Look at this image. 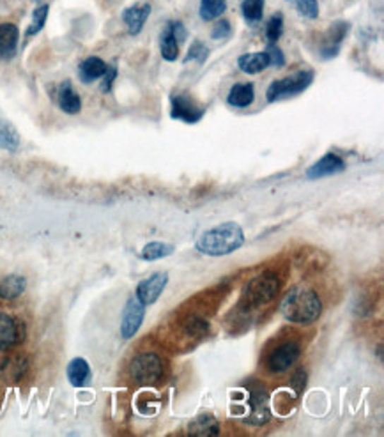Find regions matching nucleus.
<instances>
[{
	"label": "nucleus",
	"instance_id": "nucleus-1",
	"mask_svg": "<svg viewBox=\"0 0 384 437\" xmlns=\"http://www.w3.org/2000/svg\"><path fill=\"white\" fill-rule=\"evenodd\" d=\"M244 244V232L237 223L225 222L208 229L195 243L197 251L208 257H225Z\"/></svg>",
	"mask_w": 384,
	"mask_h": 437
},
{
	"label": "nucleus",
	"instance_id": "nucleus-2",
	"mask_svg": "<svg viewBox=\"0 0 384 437\" xmlns=\"http://www.w3.org/2000/svg\"><path fill=\"white\" fill-rule=\"evenodd\" d=\"M280 312L289 323L306 326V324L316 323L320 317L323 301L316 290L308 289V287H296L284 298Z\"/></svg>",
	"mask_w": 384,
	"mask_h": 437
},
{
	"label": "nucleus",
	"instance_id": "nucleus-3",
	"mask_svg": "<svg viewBox=\"0 0 384 437\" xmlns=\"http://www.w3.org/2000/svg\"><path fill=\"white\" fill-rule=\"evenodd\" d=\"M280 278L275 273H263V275L255 276L253 280L244 285L243 294H241V309L248 310L260 309L273 301L280 292Z\"/></svg>",
	"mask_w": 384,
	"mask_h": 437
},
{
	"label": "nucleus",
	"instance_id": "nucleus-4",
	"mask_svg": "<svg viewBox=\"0 0 384 437\" xmlns=\"http://www.w3.org/2000/svg\"><path fill=\"white\" fill-rule=\"evenodd\" d=\"M128 372L138 386H158L165 379V361L156 352H138L130 361Z\"/></svg>",
	"mask_w": 384,
	"mask_h": 437
},
{
	"label": "nucleus",
	"instance_id": "nucleus-5",
	"mask_svg": "<svg viewBox=\"0 0 384 437\" xmlns=\"http://www.w3.org/2000/svg\"><path fill=\"white\" fill-rule=\"evenodd\" d=\"M313 82V71L312 69H303V71H296L294 75L285 76V78L275 80L270 87H268L266 97L270 103L280 101L284 97H294L298 94L305 92Z\"/></svg>",
	"mask_w": 384,
	"mask_h": 437
},
{
	"label": "nucleus",
	"instance_id": "nucleus-6",
	"mask_svg": "<svg viewBox=\"0 0 384 437\" xmlns=\"http://www.w3.org/2000/svg\"><path fill=\"white\" fill-rule=\"evenodd\" d=\"M301 356V345L296 340H287L278 344L277 347H273L270 351V354L266 356V369L271 373H285L287 370H291L294 366V363L298 361V358Z\"/></svg>",
	"mask_w": 384,
	"mask_h": 437
},
{
	"label": "nucleus",
	"instance_id": "nucleus-7",
	"mask_svg": "<svg viewBox=\"0 0 384 437\" xmlns=\"http://www.w3.org/2000/svg\"><path fill=\"white\" fill-rule=\"evenodd\" d=\"M145 317V305L138 301L137 296H131L122 310L121 319V337L122 340H131L140 330Z\"/></svg>",
	"mask_w": 384,
	"mask_h": 437
},
{
	"label": "nucleus",
	"instance_id": "nucleus-8",
	"mask_svg": "<svg viewBox=\"0 0 384 437\" xmlns=\"http://www.w3.org/2000/svg\"><path fill=\"white\" fill-rule=\"evenodd\" d=\"M248 405H250V416L244 421L253 426L266 425L270 421V395L263 386H255L248 391Z\"/></svg>",
	"mask_w": 384,
	"mask_h": 437
},
{
	"label": "nucleus",
	"instance_id": "nucleus-9",
	"mask_svg": "<svg viewBox=\"0 0 384 437\" xmlns=\"http://www.w3.org/2000/svg\"><path fill=\"white\" fill-rule=\"evenodd\" d=\"M205 110L195 103L188 94H174L170 97V115L172 119L183 121L186 124H197L204 117Z\"/></svg>",
	"mask_w": 384,
	"mask_h": 437
},
{
	"label": "nucleus",
	"instance_id": "nucleus-10",
	"mask_svg": "<svg viewBox=\"0 0 384 437\" xmlns=\"http://www.w3.org/2000/svg\"><path fill=\"white\" fill-rule=\"evenodd\" d=\"M167 283H169V273L158 271L138 283L135 296H137L138 301L144 303L145 306H151L162 298L163 290L167 289Z\"/></svg>",
	"mask_w": 384,
	"mask_h": 437
},
{
	"label": "nucleus",
	"instance_id": "nucleus-11",
	"mask_svg": "<svg viewBox=\"0 0 384 437\" xmlns=\"http://www.w3.org/2000/svg\"><path fill=\"white\" fill-rule=\"evenodd\" d=\"M25 337L23 324L15 316L0 312V351H11Z\"/></svg>",
	"mask_w": 384,
	"mask_h": 437
},
{
	"label": "nucleus",
	"instance_id": "nucleus-12",
	"mask_svg": "<svg viewBox=\"0 0 384 437\" xmlns=\"http://www.w3.org/2000/svg\"><path fill=\"white\" fill-rule=\"evenodd\" d=\"M345 170V162L335 152H326L319 162L313 163L308 170H306V179L308 181H319L324 177L337 176Z\"/></svg>",
	"mask_w": 384,
	"mask_h": 437
},
{
	"label": "nucleus",
	"instance_id": "nucleus-13",
	"mask_svg": "<svg viewBox=\"0 0 384 437\" xmlns=\"http://www.w3.org/2000/svg\"><path fill=\"white\" fill-rule=\"evenodd\" d=\"M349 29H351V25H349L347 22H337L330 27V30H328L326 36H324L323 44H320V55H323L324 59L337 57L342 43H344V40L347 37Z\"/></svg>",
	"mask_w": 384,
	"mask_h": 437
},
{
	"label": "nucleus",
	"instance_id": "nucleus-14",
	"mask_svg": "<svg viewBox=\"0 0 384 437\" xmlns=\"http://www.w3.org/2000/svg\"><path fill=\"white\" fill-rule=\"evenodd\" d=\"M20 32L15 23H2L0 25V59L9 61L18 50Z\"/></svg>",
	"mask_w": 384,
	"mask_h": 437
},
{
	"label": "nucleus",
	"instance_id": "nucleus-15",
	"mask_svg": "<svg viewBox=\"0 0 384 437\" xmlns=\"http://www.w3.org/2000/svg\"><path fill=\"white\" fill-rule=\"evenodd\" d=\"M27 280L20 275H8L0 280V299L15 301L25 292Z\"/></svg>",
	"mask_w": 384,
	"mask_h": 437
},
{
	"label": "nucleus",
	"instance_id": "nucleus-16",
	"mask_svg": "<svg viewBox=\"0 0 384 437\" xmlns=\"http://www.w3.org/2000/svg\"><path fill=\"white\" fill-rule=\"evenodd\" d=\"M68 381L71 386L75 388H83L90 383L92 379V372H90V365L83 358H75L69 361L68 370Z\"/></svg>",
	"mask_w": 384,
	"mask_h": 437
},
{
	"label": "nucleus",
	"instance_id": "nucleus-17",
	"mask_svg": "<svg viewBox=\"0 0 384 437\" xmlns=\"http://www.w3.org/2000/svg\"><path fill=\"white\" fill-rule=\"evenodd\" d=\"M188 432L193 433V436H218L220 433V421L209 412H202L197 418L191 419L190 425H188Z\"/></svg>",
	"mask_w": 384,
	"mask_h": 437
},
{
	"label": "nucleus",
	"instance_id": "nucleus-18",
	"mask_svg": "<svg viewBox=\"0 0 384 437\" xmlns=\"http://www.w3.org/2000/svg\"><path fill=\"white\" fill-rule=\"evenodd\" d=\"M149 15H151V6L149 4L133 6V8H128L122 13V20H124V23L128 25L131 34H138L144 29Z\"/></svg>",
	"mask_w": 384,
	"mask_h": 437
},
{
	"label": "nucleus",
	"instance_id": "nucleus-19",
	"mask_svg": "<svg viewBox=\"0 0 384 437\" xmlns=\"http://www.w3.org/2000/svg\"><path fill=\"white\" fill-rule=\"evenodd\" d=\"M237 66L246 75H257L270 66V57L266 52H255V54H244L237 59Z\"/></svg>",
	"mask_w": 384,
	"mask_h": 437
},
{
	"label": "nucleus",
	"instance_id": "nucleus-20",
	"mask_svg": "<svg viewBox=\"0 0 384 437\" xmlns=\"http://www.w3.org/2000/svg\"><path fill=\"white\" fill-rule=\"evenodd\" d=\"M107 62L101 61L100 57H87L85 61L80 64L78 76L83 83H92L96 80L103 78V75L107 73Z\"/></svg>",
	"mask_w": 384,
	"mask_h": 437
},
{
	"label": "nucleus",
	"instance_id": "nucleus-21",
	"mask_svg": "<svg viewBox=\"0 0 384 437\" xmlns=\"http://www.w3.org/2000/svg\"><path fill=\"white\" fill-rule=\"evenodd\" d=\"M59 107L68 115H76L82 110V100L69 82H64L59 87Z\"/></svg>",
	"mask_w": 384,
	"mask_h": 437
},
{
	"label": "nucleus",
	"instance_id": "nucleus-22",
	"mask_svg": "<svg viewBox=\"0 0 384 437\" xmlns=\"http://www.w3.org/2000/svg\"><path fill=\"white\" fill-rule=\"evenodd\" d=\"M27 369H29V363H27V359L22 358V356L9 358L0 365V377L4 381H8L9 384H15L22 379L23 373L27 372Z\"/></svg>",
	"mask_w": 384,
	"mask_h": 437
},
{
	"label": "nucleus",
	"instance_id": "nucleus-23",
	"mask_svg": "<svg viewBox=\"0 0 384 437\" xmlns=\"http://www.w3.org/2000/svg\"><path fill=\"white\" fill-rule=\"evenodd\" d=\"M255 100V89L253 83H236V85L230 89L227 101L229 104L236 108H246L253 103Z\"/></svg>",
	"mask_w": 384,
	"mask_h": 437
},
{
	"label": "nucleus",
	"instance_id": "nucleus-24",
	"mask_svg": "<svg viewBox=\"0 0 384 437\" xmlns=\"http://www.w3.org/2000/svg\"><path fill=\"white\" fill-rule=\"evenodd\" d=\"M20 143H22V138H20L15 126L0 115V148L15 152L18 151Z\"/></svg>",
	"mask_w": 384,
	"mask_h": 437
},
{
	"label": "nucleus",
	"instance_id": "nucleus-25",
	"mask_svg": "<svg viewBox=\"0 0 384 437\" xmlns=\"http://www.w3.org/2000/svg\"><path fill=\"white\" fill-rule=\"evenodd\" d=\"M174 251H176V246H174V244L162 243V241H151V243H148L144 248H142L140 258L148 262L162 261V258L170 257Z\"/></svg>",
	"mask_w": 384,
	"mask_h": 437
},
{
	"label": "nucleus",
	"instance_id": "nucleus-26",
	"mask_svg": "<svg viewBox=\"0 0 384 437\" xmlns=\"http://www.w3.org/2000/svg\"><path fill=\"white\" fill-rule=\"evenodd\" d=\"M183 331L190 340H202L209 333V323L200 316H190L183 323Z\"/></svg>",
	"mask_w": 384,
	"mask_h": 437
},
{
	"label": "nucleus",
	"instance_id": "nucleus-27",
	"mask_svg": "<svg viewBox=\"0 0 384 437\" xmlns=\"http://www.w3.org/2000/svg\"><path fill=\"white\" fill-rule=\"evenodd\" d=\"M162 57L165 61L174 62L179 57V43H177L176 36L172 32V23H169L162 36Z\"/></svg>",
	"mask_w": 384,
	"mask_h": 437
},
{
	"label": "nucleus",
	"instance_id": "nucleus-28",
	"mask_svg": "<svg viewBox=\"0 0 384 437\" xmlns=\"http://www.w3.org/2000/svg\"><path fill=\"white\" fill-rule=\"evenodd\" d=\"M227 9V0H202L200 4V18L205 22L220 18Z\"/></svg>",
	"mask_w": 384,
	"mask_h": 437
},
{
	"label": "nucleus",
	"instance_id": "nucleus-29",
	"mask_svg": "<svg viewBox=\"0 0 384 437\" xmlns=\"http://www.w3.org/2000/svg\"><path fill=\"white\" fill-rule=\"evenodd\" d=\"M241 11H243L246 22L250 23L260 22L264 15V0H243Z\"/></svg>",
	"mask_w": 384,
	"mask_h": 437
},
{
	"label": "nucleus",
	"instance_id": "nucleus-30",
	"mask_svg": "<svg viewBox=\"0 0 384 437\" xmlns=\"http://www.w3.org/2000/svg\"><path fill=\"white\" fill-rule=\"evenodd\" d=\"M282 32H284V16H282L280 13H277L266 25L268 41H270V43H278V40L282 37Z\"/></svg>",
	"mask_w": 384,
	"mask_h": 437
},
{
	"label": "nucleus",
	"instance_id": "nucleus-31",
	"mask_svg": "<svg viewBox=\"0 0 384 437\" xmlns=\"http://www.w3.org/2000/svg\"><path fill=\"white\" fill-rule=\"evenodd\" d=\"M48 11H50L48 6H41V8H37L36 11H34L32 23H30L29 30H27V36H34V34H37L41 29H43L48 18Z\"/></svg>",
	"mask_w": 384,
	"mask_h": 437
},
{
	"label": "nucleus",
	"instance_id": "nucleus-32",
	"mask_svg": "<svg viewBox=\"0 0 384 437\" xmlns=\"http://www.w3.org/2000/svg\"><path fill=\"white\" fill-rule=\"evenodd\" d=\"M289 2H292V4L296 6V9H298L303 16H306V18L313 20L319 16V4H317V0H289Z\"/></svg>",
	"mask_w": 384,
	"mask_h": 437
},
{
	"label": "nucleus",
	"instance_id": "nucleus-33",
	"mask_svg": "<svg viewBox=\"0 0 384 437\" xmlns=\"http://www.w3.org/2000/svg\"><path fill=\"white\" fill-rule=\"evenodd\" d=\"M208 57H209L208 47H205L204 43H200V41H195V43L191 44L190 50H188V55L186 59H184V62L195 61L198 62V64H204V62L208 61Z\"/></svg>",
	"mask_w": 384,
	"mask_h": 437
},
{
	"label": "nucleus",
	"instance_id": "nucleus-34",
	"mask_svg": "<svg viewBox=\"0 0 384 437\" xmlns=\"http://www.w3.org/2000/svg\"><path fill=\"white\" fill-rule=\"evenodd\" d=\"M289 384H291V388L294 390L296 395H301L303 390L306 388V370L303 369V366L296 369L294 373H292L291 381H289Z\"/></svg>",
	"mask_w": 384,
	"mask_h": 437
},
{
	"label": "nucleus",
	"instance_id": "nucleus-35",
	"mask_svg": "<svg viewBox=\"0 0 384 437\" xmlns=\"http://www.w3.org/2000/svg\"><path fill=\"white\" fill-rule=\"evenodd\" d=\"M266 54L270 57V66H275V68H284L285 66V57L284 52L280 50L277 43H270L266 48Z\"/></svg>",
	"mask_w": 384,
	"mask_h": 437
},
{
	"label": "nucleus",
	"instance_id": "nucleus-36",
	"mask_svg": "<svg viewBox=\"0 0 384 437\" xmlns=\"http://www.w3.org/2000/svg\"><path fill=\"white\" fill-rule=\"evenodd\" d=\"M230 34H232V27H230L229 20H220L215 29H212L211 36L212 40H225Z\"/></svg>",
	"mask_w": 384,
	"mask_h": 437
},
{
	"label": "nucleus",
	"instance_id": "nucleus-37",
	"mask_svg": "<svg viewBox=\"0 0 384 437\" xmlns=\"http://www.w3.org/2000/svg\"><path fill=\"white\" fill-rule=\"evenodd\" d=\"M115 76H117V69L108 66L107 73L103 75V92H108V90L112 89V83H114Z\"/></svg>",
	"mask_w": 384,
	"mask_h": 437
}]
</instances>
